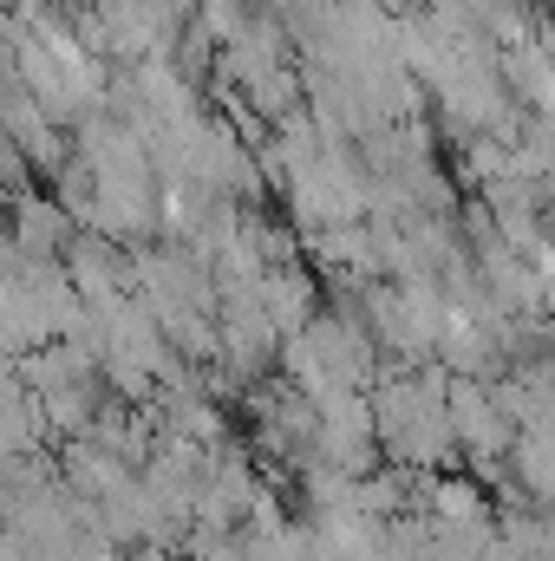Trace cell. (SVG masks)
Instances as JSON below:
<instances>
[{
	"mask_svg": "<svg viewBox=\"0 0 555 561\" xmlns=\"http://www.w3.org/2000/svg\"><path fill=\"white\" fill-rule=\"evenodd\" d=\"M444 366L431 373H393L373 386V431H380V450L406 470H438L457 457V431L444 412Z\"/></svg>",
	"mask_w": 555,
	"mask_h": 561,
	"instance_id": "obj_1",
	"label": "cell"
},
{
	"mask_svg": "<svg viewBox=\"0 0 555 561\" xmlns=\"http://www.w3.org/2000/svg\"><path fill=\"white\" fill-rule=\"evenodd\" d=\"M444 412H451V431H457V457L471 470H503L510 463V444H517V424L497 405V392L484 379H464L451 373L444 379Z\"/></svg>",
	"mask_w": 555,
	"mask_h": 561,
	"instance_id": "obj_2",
	"label": "cell"
},
{
	"mask_svg": "<svg viewBox=\"0 0 555 561\" xmlns=\"http://www.w3.org/2000/svg\"><path fill=\"white\" fill-rule=\"evenodd\" d=\"M59 262H66V280L79 287V300H86V307H99V300H112V294H125V287H132V262L118 255V242H112L105 229L72 236Z\"/></svg>",
	"mask_w": 555,
	"mask_h": 561,
	"instance_id": "obj_3",
	"label": "cell"
},
{
	"mask_svg": "<svg viewBox=\"0 0 555 561\" xmlns=\"http://www.w3.org/2000/svg\"><path fill=\"white\" fill-rule=\"evenodd\" d=\"M72 229H79V222H72L53 196H26V190L13 196V229H7V236H13L20 262H59L66 242H72Z\"/></svg>",
	"mask_w": 555,
	"mask_h": 561,
	"instance_id": "obj_4",
	"label": "cell"
},
{
	"mask_svg": "<svg viewBox=\"0 0 555 561\" xmlns=\"http://www.w3.org/2000/svg\"><path fill=\"white\" fill-rule=\"evenodd\" d=\"M262 307H269V320L281 327V340H287V333H301V327L320 313V300H314V280L301 275L294 262H275V268L262 275Z\"/></svg>",
	"mask_w": 555,
	"mask_h": 561,
	"instance_id": "obj_5",
	"label": "cell"
},
{
	"mask_svg": "<svg viewBox=\"0 0 555 561\" xmlns=\"http://www.w3.org/2000/svg\"><path fill=\"white\" fill-rule=\"evenodd\" d=\"M510 470H517V490H530L543 510H555V424H543V431H517Z\"/></svg>",
	"mask_w": 555,
	"mask_h": 561,
	"instance_id": "obj_6",
	"label": "cell"
},
{
	"mask_svg": "<svg viewBox=\"0 0 555 561\" xmlns=\"http://www.w3.org/2000/svg\"><path fill=\"white\" fill-rule=\"evenodd\" d=\"M26 170H33V163H26V157H20V144L7 138V131H0V190H13V183H20V176H26Z\"/></svg>",
	"mask_w": 555,
	"mask_h": 561,
	"instance_id": "obj_7",
	"label": "cell"
},
{
	"mask_svg": "<svg viewBox=\"0 0 555 561\" xmlns=\"http://www.w3.org/2000/svg\"><path fill=\"white\" fill-rule=\"evenodd\" d=\"M7 7H13V0H0V13H7Z\"/></svg>",
	"mask_w": 555,
	"mask_h": 561,
	"instance_id": "obj_8",
	"label": "cell"
}]
</instances>
